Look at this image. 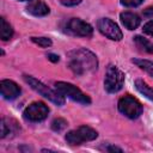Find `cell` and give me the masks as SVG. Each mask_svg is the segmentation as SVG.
I'll use <instances>...</instances> for the list:
<instances>
[{
    "mask_svg": "<svg viewBox=\"0 0 153 153\" xmlns=\"http://www.w3.org/2000/svg\"><path fill=\"white\" fill-rule=\"evenodd\" d=\"M143 16L145 17H153V7H147L146 10H143Z\"/></svg>",
    "mask_w": 153,
    "mask_h": 153,
    "instance_id": "cell-25",
    "label": "cell"
},
{
    "mask_svg": "<svg viewBox=\"0 0 153 153\" xmlns=\"http://www.w3.org/2000/svg\"><path fill=\"white\" fill-rule=\"evenodd\" d=\"M124 85V73L114 65H109L105 72L104 88L109 93H116L122 90Z\"/></svg>",
    "mask_w": 153,
    "mask_h": 153,
    "instance_id": "cell-3",
    "label": "cell"
},
{
    "mask_svg": "<svg viewBox=\"0 0 153 153\" xmlns=\"http://www.w3.org/2000/svg\"><path fill=\"white\" fill-rule=\"evenodd\" d=\"M66 31L73 36H79V37H91L93 33L92 26L79 19V18H72L66 23Z\"/></svg>",
    "mask_w": 153,
    "mask_h": 153,
    "instance_id": "cell-8",
    "label": "cell"
},
{
    "mask_svg": "<svg viewBox=\"0 0 153 153\" xmlns=\"http://www.w3.org/2000/svg\"><path fill=\"white\" fill-rule=\"evenodd\" d=\"M131 61L137 67H140L141 69H143L145 72H147L151 76H153V62L152 61L145 60V59H133Z\"/></svg>",
    "mask_w": 153,
    "mask_h": 153,
    "instance_id": "cell-16",
    "label": "cell"
},
{
    "mask_svg": "<svg viewBox=\"0 0 153 153\" xmlns=\"http://www.w3.org/2000/svg\"><path fill=\"white\" fill-rule=\"evenodd\" d=\"M117 108H118V111L122 115H124L126 117L131 118V120H135V118L140 117V115L143 111L142 104L136 98H134L133 96H129V94L122 97L118 100Z\"/></svg>",
    "mask_w": 153,
    "mask_h": 153,
    "instance_id": "cell-6",
    "label": "cell"
},
{
    "mask_svg": "<svg viewBox=\"0 0 153 153\" xmlns=\"http://www.w3.org/2000/svg\"><path fill=\"white\" fill-rule=\"evenodd\" d=\"M143 2V0H121V4L126 7H137Z\"/></svg>",
    "mask_w": 153,
    "mask_h": 153,
    "instance_id": "cell-20",
    "label": "cell"
},
{
    "mask_svg": "<svg viewBox=\"0 0 153 153\" xmlns=\"http://www.w3.org/2000/svg\"><path fill=\"white\" fill-rule=\"evenodd\" d=\"M67 57H68L69 69L76 75L92 73L98 68L97 56L88 49L79 48V49L71 50L67 54Z\"/></svg>",
    "mask_w": 153,
    "mask_h": 153,
    "instance_id": "cell-1",
    "label": "cell"
},
{
    "mask_svg": "<svg viewBox=\"0 0 153 153\" xmlns=\"http://www.w3.org/2000/svg\"><path fill=\"white\" fill-rule=\"evenodd\" d=\"M134 42L136 43L137 48L142 49L143 51H146V53H148V54H153V43L149 42L148 39L143 38V37L140 36V35H137V36L134 37Z\"/></svg>",
    "mask_w": 153,
    "mask_h": 153,
    "instance_id": "cell-15",
    "label": "cell"
},
{
    "mask_svg": "<svg viewBox=\"0 0 153 153\" xmlns=\"http://www.w3.org/2000/svg\"><path fill=\"white\" fill-rule=\"evenodd\" d=\"M0 91L2 98L7 100H13L20 94V87L12 80L5 79L0 81Z\"/></svg>",
    "mask_w": 153,
    "mask_h": 153,
    "instance_id": "cell-10",
    "label": "cell"
},
{
    "mask_svg": "<svg viewBox=\"0 0 153 153\" xmlns=\"http://www.w3.org/2000/svg\"><path fill=\"white\" fill-rule=\"evenodd\" d=\"M26 11L35 17H44V16L49 14V12H50L49 6L41 0H36V1L30 2L26 7Z\"/></svg>",
    "mask_w": 153,
    "mask_h": 153,
    "instance_id": "cell-11",
    "label": "cell"
},
{
    "mask_svg": "<svg viewBox=\"0 0 153 153\" xmlns=\"http://www.w3.org/2000/svg\"><path fill=\"white\" fill-rule=\"evenodd\" d=\"M47 57H48L51 62H59V60H60L59 55H56V54H48Z\"/></svg>",
    "mask_w": 153,
    "mask_h": 153,
    "instance_id": "cell-24",
    "label": "cell"
},
{
    "mask_svg": "<svg viewBox=\"0 0 153 153\" xmlns=\"http://www.w3.org/2000/svg\"><path fill=\"white\" fill-rule=\"evenodd\" d=\"M120 18H121V22L122 24L128 29V30H135L140 23H141V19L140 17L136 14V13H133V12H122L120 14Z\"/></svg>",
    "mask_w": 153,
    "mask_h": 153,
    "instance_id": "cell-12",
    "label": "cell"
},
{
    "mask_svg": "<svg viewBox=\"0 0 153 153\" xmlns=\"http://www.w3.org/2000/svg\"><path fill=\"white\" fill-rule=\"evenodd\" d=\"M82 0H60V2L63 6H76L81 2Z\"/></svg>",
    "mask_w": 153,
    "mask_h": 153,
    "instance_id": "cell-22",
    "label": "cell"
},
{
    "mask_svg": "<svg viewBox=\"0 0 153 153\" xmlns=\"http://www.w3.org/2000/svg\"><path fill=\"white\" fill-rule=\"evenodd\" d=\"M55 88L62 96L68 97L69 99H72L76 103H80L84 105L91 104V98L73 84H69L66 81H57V82H55Z\"/></svg>",
    "mask_w": 153,
    "mask_h": 153,
    "instance_id": "cell-5",
    "label": "cell"
},
{
    "mask_svg": "<svg viewBox=\"0 0 153 153\" xmlns=\"http://www.w3.org/2000/svg\"><path fill=\"white\" fill-rule=\"evenodd\" d=\"M13 36V29L12 26L4 19L0 18V37L2 41H8Z\"/></svg>",
    "mask_w": 153,
    "mask_h": 153,
    "instance_id": "cell-14",
    "label": "cell"
},
{
    "mask_svg": "<svg viewBox=\"0 0 153 153\" xmlns=\"http://www.w3.org/2000/svg\"><path fill=\"white\" fill-rule=\"evenodd\" d=\"M135 87H136V90L142 96H145L147 99H149V100L153 102V88L149 87L142 79H136L135 80Z\"/></svg>",
    "mask_w": 153,
    "mask_h": 153,
    "instance_id": "cell-13",
    "label": "cell"
},
{
    "mask_svg": "<svg viewBox=\"0 0 153 153\" xmlns=\"http://www.w3.org/2000/svg\"><path fill=\"white\" fill-rule=\"evenodd\" d=\"M31 41L35 44H37V45H39L42 48H48V47H50L53 44L51 39L48 38V37H31Z\"/></svg>",
    "mask_w": 153,
    "mask_h": 153,
    "instance_id": "cell-18",
    "label": "cell"
},
{
    "mask_svg": "<svg viewBox=\"0 0 153 153\" xmlns=\"http://www.w3.org/2000/svg\"><path fill=\"white\" fill-rule=\"evenodd\" d=\"M67 127V121L65 118H61V117H57L55 118L53 122H51V129L54 131H62L65 128Z\"/></svg>",
    "mask_w": 153,
    "mask_h": 153,
    "instance_id": "cell-17",
    "label": "cell"
},
{
    "mask_svg": "<svg viewBox=\"0 0 153 153\" xmlns=\"http://www.w3.org/2000/svg\"><path fill=\"white\" fill-rule=\"evenodd\" d=\"M49 108L43 102H33L23 112V116L29 122H42L48 117Z\"/></svg>",
    "mask_w": 153,
    "mask_h": 153,
    "instance_id": "cell-7",
    "label": "cell"
},
{
    "mask_svg": "<svg viewBox=\"0 0 153 153\" xmlns=\"http://www.w3.org/2000/svg\"><path fill=\"white\" fill-rule=\"evenodd\" d=\"M0 127H1V131H0V136L4 139V137H6L11 131H12V129H11V126H8L7 123H6V120L5 118H2L1 120V124H0Z\"/></svg>",
    "mask_w": 153,
    "mask_h": 153,
    "instance_id": "cell-19",
    "label": "cell"
},
{
    "mask_svg": "<svg viewBox=\"0 0 153 153\" xmlns=\"http://www.w3.org/2000/svg\"><path fill=\"white\" fill-rule=\"evenodd\" d=\"M143 32L153 37V20H149L143 25Z\"/></svg>",
    "mask_w": 153,
    "mask_h": 153,
    "instance_id": "cell-21",
    "label": "cell"
},
{
    "mask_svg": "<svg viewBox=\"0 0 153 153\" xmlns=\"http://www.w3.org/2000/svg\"><path fill=\"white\" fill-rule=\"evenodd\" d=\"M106 151H108V152H118V153H122V152H123L122 148L116 147V146H108V147H106Z\"/></svg>",
    "mask_w": 153,
    "mask_h": 153,
    "instance_id": "cell-23",
    "label": "cell"
},
{
    "mask_svg": "<svg viewBox=\"0 0 153 153\" xmlns=\"http://www.w3.org/2000/svg\"><path fill=\"white\" fill-rule=\"evenodd\" d=\"M18 1H30V0H18Z\"/></svg>",
    "mask_w": 153,
    "mask_h": 153,
    "instance_id": "cell-26",
    "label": "cell"
},
{
    "mask_svg": "<svg viewBox=\"0 0 153 153\" xmlns=\"http://www.w3.org/2000/svg\"><path fill=\"white\" fill-rule=\"evenodd\" d=\"M97 27L100 31V33H103L105 37L112 41H121L123 37V33L118 25L109 18H100L97 22Z\"/></svg>",
    "mask_w": 153,
    "mask_h": 153,
    "instance_id": "cell-9",
    "label": "cell"
},
{
    "mask_svg": "<svg viewBox=\"0 0 153 153\" xmlns=\"http://www.w3.org/2000/svg\"><path fill=\"white\" fill-rule=\"evenodd\" d=\"M24 80H25L26 84H29V86H30L32 90H35V91H36L37 93H39L41 96L48 98V99H49L50 102H53L54 104H56V105H59V106H61V105L65 104V96H62L57 90L54 91V90L49 88L47 85H44L43 82H41L39 80L35 79V78L31 76V75H24Z\"/></svg>",
    "mask_w": 153,
    "mask_h": 153,
    "instance_id": "cell-2",
    "label": "cell"
},
{
    "mask_svg": "<svg viewBox=\"0 0 153 153\" xmlns=\"http://www.w3.org/2000/svg\"><path fill=\"white\" fill-rule=\"evenodd\" d=\"M97 137H98V133L88 126H80L76 129L68 131L65 136L67 143H69L71 146H78L87 141H93Z\"/></svg>",
    "mask_w": 153,
    "mask_h": 153,
    "instance_id": "cell-4",
    "label": "cell"
}]
</instances>
